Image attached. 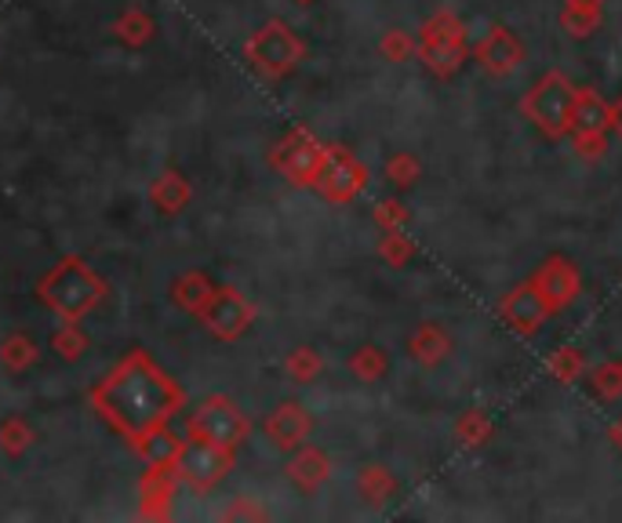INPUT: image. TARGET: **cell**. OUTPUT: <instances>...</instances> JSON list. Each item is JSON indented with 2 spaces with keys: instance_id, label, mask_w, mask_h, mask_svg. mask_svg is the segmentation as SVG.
I'll return each mask as SVG.
<instances>
[{
  "instance_id": "cell-27",
  "label": "cell",
  "mask_w": 622,
  "mask_h": 523,
  "mask_svg": "<svg viewBox=\"0 0 622 523\" xmlns=\"http://www.w3.org/2000/svg\"><path fill=\"white\" fill-rule=\"evenodd\" d=\"M379 51H382V55H386L390 62H408V59L415 55V40L404 34V29H390V34L382 37Z\"/></svg>"
},
{
  "instance_id": "cell-28",
  "label": "cell",
  "mask_w": 622,
  "mask_h": 523,
  "mask_svg": "<svg viewBox=\"0 0 622 523\" xmlns=\"http://www.w3.org/2000/svg\"><path fill=\"white\" fill-rule=\"evenodd\" d=\"M376 222L382 233H390V229H404L408 226V207H404L401 201H382L376 207Z\"/></svg>"
},
{
  "instance_id": "cell-3",
  "label": "cell",
  "mask_w": 622,
  "mask_h": 523,
  "mask_svg": "<svg viewBox=\"0 0 622 523\" xmlns=\"http://www.w3.org/2000/svg\"><path fill=\"white\" fill-rule=\"evenodd\" d=\"M572 99H575V84L564 77L561 69L543 73L532 88L524 91L521 99V113L532 128L549 142H561L568 135V113H572Z\"/></svg>"
},
{
  "instance_id": "cell-14",
  "label": "cell",
  "mask_w": 622,
  "mask_h": 523,
  "mask_svg": "<svg viewBox=\"0 0 622 523\" xmlns=\"http://www.w3.org/2000/svg\"><path fill=\"white\" fill-rule=\"evenodd\" d=\"M204 320L207 328L215 334H223V339H233V334L244 331V323L252 320V309L244 306V298L237 295V291H219V295H212L204 302Z\"/></svg>"
},
{
  "instance_id": "cell-25",
  "label": "cell",
  "mask_w": 622,
  "mask_h": 523,
  "mask_svg": "<svg viewBox=\"0 0 622 523\" xmlns=\"http://www.w3.org/2000/svg\"><path fill=\"white\" fill-rule=\"evenodd\" d=\"M386 179L393 186H401V190H408V186H415L422 179V164L415 161L411 153H397V156H390V161H386Z\"/></svg>"
},
{
  "instance_id": "cell-13",
  "label": "cell",
  "mask_w": 622,
  "mask_h": 523,
  "mask_svg": "<svg viewBox=\"0 0 622 523\" xmlns=\"http://www.w3.org/2000/svg\"><path fill=\"white\" fill-rule=\"evenodd\" d=\"M325 153H328V145H320L314 135L295 131V135H288L281 150L274 153V161L288 175V182L314 186L320 175V164H325Z\"/></svg>"
},
{
  "instance_id": "cell-7",
  "label": "cell",
  "mask_w": 622,
  "mask_h": 523,
  "mask_svg": "<svg viewBox=\"0 0 622 523\" xmlns=\"http://www.w3.org/2000/svg\"><path fill=\"white\" fill-rule=\"evenodd\" d=\"M317 190L325 201L331 204H350L354 196L365 193L368 186V167L357 161L350 150L342 145H328L325 153V164H320V175H317Z\"/></svg>"
},
{
  "instance_id": "cell-18",
  "label": "cell",
  "mask_w": 622,
  "mask_h": 523,
  "mask_svg": "<svg viewBox=\"0 0 622 523\" xmlns=\"http://www.w3.org/2000/svg\"><path fill=\"white\" fill-rule=\"evenodd\" d=\"M309 433V414L299 404H284L277 407L274 418H269V436H274L281 447H295L303 444Z\"/></svg>"
},
{
  "instance_id": "cell-10",
  "label": "cell",
  "mask_w": 622,
  "mask_h": 523,
  "mask_svg": "<svg viewBox=\"0 0 622 523\" xmlns=\"http://www.w3.org/2000/svg\"><path fill=\"white\" fill-rule=\"evenodd\" d=\"M190 433L196 441L219 444V447H237L247 436V418L237 411L230 400L215 396V400L201 404V411L193 414Z\"/></svg>"
},
{
  "instance_id": "cell-17",
  "label": "cell",
  "mask_w": 622,
  "mask_h": 523,
  "mask_svg": "<svg viewBox=\"0 0 622 523\" xmlns=\"http://www.w3.org/2000/svg\"><path fill=\"white\" fill-rule=\"evenodd\" d=\"M492 436H495V422L481 407H466V411L455 418V441H459L466 451H481L484 444H492Z\"/></svg>"
},
{
  "instance_id": "cell-6",
  "label": "cell",
  "mask_w": 622,
  "mask_h": 523,
  "mask_svg": "<svg viewBox=\"0 0 622 523\" xmlns=\"http://www.w3.org/2000/svg\"><path fill=\"white\" fill-rule=\"evenodd\" d=\"M306 55L303 40H299L284 23H269L252 37L247 44V59L263 77H284L299 66V59Z\"/></svg>"
},
{
  "instance_id": "cell-8",
  "label": "cell",
  "mask_w": 622,
  "mask_h": 523,
  "mask_svg": "<svg viewBox=\"0 0 622 523\" xmlns=\"http://www.w3.org/2000/svg\"><path fill=\"white\" fill-rule=\"evenodd\" d=\"M532 284L554 317L583 295V273H579V266L568 255H546L543 266L532 273Z\"/></svg>"
},
{
  "instance_id": "cell-33",
  "label": "cell",
  "mask_w": 622,
  "mask_h": 523,
  "mask_svg": "<svg viewBox=\"0 0 622 523\" xmlns=\"http://www.w3.org/2000/svg\"><path fill=\"white\" fill-rule=\"evenodd\" d=\"M619 363H622V360H619Z\"/></svg>"
},
{
  "instance_id": "cell-31",
  "label": "cell",
  "mask_w": 622,
  "mask_h": 523,
  "mask_svg": "<svg viewBox=\"0 0 622 523\" xmlns=\"http://www.w3.org/2000/svg\"><path fill=\"white\" fill-rule=\"evenodd\" d=\"M611 131H615L619 139H622V95L611 102Z\"/></svg>"
},
{
  "instance_id": "cell-20",
  "label": "cell",
  "mask_w": 622,
  "mask_h": 523,
  "mask_svg": "<svg viewBox=\"0 0 622 523\" xmlns=\"http://www.w3.org/2000/svg\"><path fill=\"white\" fill-rule=\"evenodd\" d=\"M546 371H549V379H554V382L572 385L586 374V353L579 349V345H561L557 353H549Z\"/></svg>"
},
{
  "instance_id": "cell-21",
  "label": "cell",
  "mask_w": 622,
  "mask_h": 523,
  "mask_svg": "<svg viewBox=\"0 0 622 523\" xmlns=\"http://www.w3.org/2000/svg\"><path fill=\"white\" fill-rule=\"evenodd\" d=\"M135 447L142 451V458L153 465V469H168L172 462H175V455H179V441H175L172 433H164V425L161 429H150L147 436H139L135 441Z\"/></svg>"
},
{
  "instance_id": "cell-5",
  "label": "cell",
  "mask_w": 622,
  "mask_h": 523,
  "mask_svg": "<svg viewBox=\"0 0 622 523\" xmlns=\"http://www.w3.org/2000/svg\"><path fill=\"white\" fill-rule=\"evenodd\" d=\"M568 135L583 161H597L608 150L611 135V102L600 99L594 88H575L572 113H568Z\"/></svg>"
},
{
  "instance_id": "cell-11",
  "label": "cell",
  "mask_w": 622,
  "mask_h": 523,
  "mask_svg": "<svg viewBox=\"0 0 622 523\" xmlns=\"http://www.w3.org/2000/svg\"><path fill=\"white\" fill-rule=\"evenodd\" d=\"M524 40L513 34L506 23H495L488 34H484L481 44L473 48V59H477V66H481L484 73H488L492 80H506L510 73L521 69V62H524Z\"/></svg>"
},
{
  "instance_id": "cell-15",
  "label": "cell",
  "mask_w": 622,
  "mask_h": 523,
  "mask_svg": "<svg viewBox=\"0 0 622 523\" xmlns=\"http://www.w3.org/2000/svg\"><path fill=\"white\" fill-rule=\"evenodd\" d=\"M408 353L422 368H441V363L452 357V334L444 331L441 323H419L408 339Z\"/></svg>"
},
{
  "instance_id": "cell-23",
  "label": "cell",
  "mask_w": 622,
  "mask_h": 523,
  "mask_svg": "<svg viewBox=\"0 0 622 523\" xmlns=\"http://www.w3.org/2000/svg\"><path fill=\"white\" fill-rule=\"evenodd\" d=\"M589 393L605 404H615L622 396V363L608 360V363H600V368L589 371Z\"/></svg>"
},
{
  "instance_id": "cell-26",
  "label": "cell",
  "mask_w": 622,
  "mask_h": 523,
  "mask_svg": "<svg viewBox=\"0 0 622 523\" xmlns=\"http://www.w3.org/2000/svg\"><path fill=\"white\" fill-rule=\"evenodd\" d=\"M379 255L386 258L390 266H397V269H401V266H408V262H411L415 244L401 233V229H390V233L379 240Z\"/></svg>"
},
{
  "instance_id": "cell-30",
  "label": "cell",
  "mask_w": 622,
  "mask_h": 523,
  "mask_svg": "<svg viewBox=\"0 0 622 523\" xmlns=\"http://www.w3.org/2000/svg\"><path fill=\"white\" fill-rule=\"evenodd\" d=\"M608 441H611V447L622 455V418H615V422L608 425Z\"/></svg>"
},
{
  "instance_id": "cell-24",
  "label": "cell",
  "mask_w": 622,
  "mask_h": 523,
  "mask_svg": "<svg viewBox=\"0 0 622 523\" xmlns=\"http://www.w3.org/2000/svg\"><path fill=\"white\" fill-rule=\"evenodd\" d=\"M386 368L390 360L379 345H365V349H357L354 357H350V371H354L360 382H379L382 374H386Z\"/></svg>"
},
{
  "instance_id": "cell-16",
  "label": "cell",
  "mask_w": 622,
  "mask_h": 523,
  "mask_svg": "<svg viewBox=\"0 0 622 523\" xmlns=\"http://www.w3.org/2000/svg\"><path fill=\"white\" fill-rule=\"evenodd\" d=\"M557 23H561L564 34L575 40L594 37L600 23H605V0H561Z\"/></svg>"
},
{
  "instance_id": "cell-12",
  "label": "cell",
  "mask_w": 622,
  "mask_h": 523,
  "mask_svg": "<svg viewBox=\"0 0 622 523\" xmlns=\"http://www.w3.org/2000/svg\"><path fill=\"white\" fill-rule=\"evenodd\" d=\"M554 317V312L546 309L543 295L535 291L532 280H524V284L510 288L506 295L499 298V320L510 328L513 334H521V339H535L538 331H543V323Z\"/></svg>"
},
{
  "instance_id": "cell-2",
  "label": "cell",
  "mask_w": 622,
  "mask_h": 523,
  "mask_svg": "<svg viewBox=\"0 0 622 523\" xmlns=\"http://www.w3.org/2000/svg\"><path fill=\"white\" fill-rule=\"evenodd\" d=\"M415 55L427 62V69L437 80H452L470 59V29H466L459 15L444 8V12L430 15L422 23L419 40H415Z\"/></svg>"
},
{
  "instance_id": "cell-1",
  "label": "cell",
  "mask_w": 622,
  "mask_h": 523,
  "mask_svg": "<svg viewBox=\"0 0 622 523\" xmlns=\"http://www.w3.org/2000/svg\"><path fill=\"white\" fill-rule=\"evenodd\" d=\"M99 414L124 441H139L150 429H161L182 407V390L153 363L147 353H131L106 382L91 393Z\"/></svg>"
},
{
  "instance_id": "cell-32",
  "label": "cell",
  "mask_w": 622,
  "mask_h": 523,
  "mask_svg": "<svg viewBox=\"0 0 622 523\" xmlns=\"http://www.w3.org/2000/svg\"><path fill=\"white\" fill-rule=\"evenodd\" d=\"M303 4H309V0H303Z\"/></svg>"
},
{
  "instance_id": "cell-29",
  "label": "cell",
  "mask_w": 622,
  "mask_h": 523,
  "mask_svg": "<svg viewBox=\"0 0 622 523\" xmlns=\"http://www.w3.org/2000/svg\"><path fill=\"white\" fill-rule=\"evenodd\" d=\"M288 371H292L299 382L317 379V374H320V357H317L314 349H299V353H292V360H288Z\"/></svg>"
},
{
  "instance_id": "cell-22",
  "label": "cell",
  "mask_w": 622,
  "mask_h": 523,
  "mask_svg": "<svg viewBox=\"0 0 622 523\" xmlns=\"http://www.w3.org/2000/svg\"><path fill=\"white\" fill-rule=\"evenodd\" d=\"M357 484H360V495H365L371 506H382V501L393 498V490H397V476H393L386 465H365Z\"/></svg>"
},
{
  "instance_id": "cell-9",
  "label": "cell",
  "mask_w": 622,
  "mask_h": 523,
  "mask_svg": "<svg viewBox=\"0 0 622 523\" xmlns=\"http://www.w3.org/2000/svg\"><path fill=\"white\" fill-rule=\"evenodd\" d=\"M230 447H219V444H207V441H193L179 447V455H175V473H179L186 484H193L196 490H207L215 487L219 480L226 476V469H230Z\"/></svg>"
},
{
  "instance_id": "cell-19",
  "label": "cell",
  "mask_w": 622,
  "mask_h": 523,
  "mask_svg": "<svg viewBox=\"0 0 622 523\" xmlns=\"http://www.w3.org/2000/svg\"><path fill=\"white\" fill-rule=\"evenodd\" d=\"M288 473H292V480H295L299 487L314 490V487H320V484H325V480H328L331 462H328V455H325V451H317V447H306V451H299V455L292 458Z\"/></svg>"
},
{
  "instance_id": "cell-4",
  "label": "cell",
  "mask_w": 622,
  "mask_h": 523,
  "mask_svg": "<svg viewBox=\"0 0 622 523\" xmlns=\"http://www.w3.org/2000/svg\"><path fill=\"white\" fill-rule=\"evenodd\" d=\"M102 295H106L102 280L77 258L59 262V266L40 280V298H45V306H51L69 320H77V317H85L88 309H96Z\"/></svg>"
}]
</instances>
